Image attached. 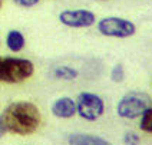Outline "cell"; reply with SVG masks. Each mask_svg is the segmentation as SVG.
<instances>
[{
  "instance_id": "7c38bea8",
  "label": "cell",
  "mask_w": 152,
  "mask_h": 145,
  "mask_svg": "<svg viewBox=\"0 0 152 145\" xmlns=\"http://www.w3.org/2000/svg\"><path fill=\"white\" fill-rule=\"evenodd\" d=\"M110 79L113 82H116V83L124 82V79H125V70H124V66L121 63H116L112 68V70H110Z\"/></svg>"
},
{
  "instance_id": "277c9868",
  "label": "cell",
  "mask_w": 152,
  "mask_h": 145,
  "mask_svg": "<svg viewBox=\"0 0 152 145\" xmlns=\"http://www.w3.org/2000/svg\"><path fill=\"white\" fill-rule=\"evenodd\" d=\"M98 30L101 34L108 36V37H118V39H126L134 36L136 32L135 25L128 20V19H122V17H103L98 22Z\"/></svg>"
},
{
  "instance_id": "5bb4252c",
  "label": "cell",
  "mask_w": 152,
  "mask_h": 145,
  "mask_svg": "<svg viewBox=\"0 0 152 145\" xmlns=\"http://www.w3.org/2000/svg\"><path fill=\"white\" fill-rule=\"evenodd\" d=\"M13 1L20 7H33L39 3V0H13Z\"/></svg>"
},
{
  "instance_id": "8fae6325",
  "label": "cell",
  "mask_w": 152,
  "mask_h": 145,
  "mask_svg": "<svg viewBox=\"0 0 152 145\" xmlns=\"http://www.w3.org/2000/svg\"><path fill=\"white\" fill-rule=\"evenodd\" d=\"M141 129L144 132L152 134V103L146 108L142 114V118H141Z\"/></svg>"
},
{
  "instance_id": "3957f363",
  "label": "cell",
  "mask_w": 152,
  "mask_h": 145,
  "mask_svg": "<svg viewBox=\"0 0 152 145\" xmlns=\"http://www.w3.org/2000/svg\"><path fill=\"white\" fill-rule=\"evenodd\" d=\"M151 103V96L148 94L141 91H132L122 96V99L118 102L116 111L121 118L135 119L144 114V111Z\"/></svg>"
},
{
  "instance_id": "ba28073f",
  "label": "cell",
  "mask_w": 152,
  "mask_h": 145,
  "mask_svg": "<svg viewBox=\"0 0 152 145\" xmlns=\"http://www.w3.org/2000/svg\"><path fill=\"white\" fill-rule=\"evenodd\" d=\"M69 145H112L106 139L89 134H72L68 138Z\"/></svg>"
},
{
  "instance_id": "6da1fadb",
  "label": "cell",
  "mask_w": 152,
  "mask_h": 145,
  "mask_svg": "<svg viewBox=\"0 0 152 145\" xmlns=\"http://www.w3.org/2000/svg\"><path fill=\"white\" fill-rule=\"evenodd\" d=\"M1 121L7 132L17 135H30L36 132L42 122L39 108L32 102H13L1 114Z\"/></svg>"
},
{
  "instance_id": "4fadbf2b",
  "label": "cell",
  "mask_w": 152,
  "mask_h": 145,
  "mask_svg": "<svg viewBox=\"0 0 152 145\" xmlns=\"http://www.w3.org/2000/svg\"><path fill=\"white\" fill-rule=\"evenodd\" d=\"M139 142H141V139L138 137V134L132 132V131H129L124 135V144L125 145H139Z\"/></svg>"
},
{
  "instance_id": "52a82bcc",
  "label": "cell",
  "mask_w": 152,
  "mask_h": 145,
  "mask_svg": "<svg viewBox=\"0 0 152 145\" xmlns=\"http://www.w3.org/2000/svg\"><path fill=\"white\" fill-rule=\"evenodd\" d=\"M52 112L56 118L60 119H69L76 114V102L72 98L68 96H62L59 99H56L52 105Z\"/></svg>"
},
{
  "instance_id": "7a4b0ae2",
  "label": "cell",
  "mask_w": 152,
  "mask_h": 145,
  "mask_svg": "<svg viewBox=\"0 0 152 145\" xmlns=\"http://www.w3.org/2000/svg\"><path fill=\"white\" fill-rule=\"evenodd\" d=\"M34 72L30 60L20 58H0V81L9 83L23 82Z\"/></svg>"
},
{
  "instance_id": "5b68a950",
  "label": "cell",
  "mask_w": 152,
  "mask_h": 145,
  "mask_svg": "<svg viewBox=\"0 0 152 145\" xmlns=\"http://www.w3.org/2000/svg\"><path fill=\"white\" fill-rule=\"evenodd\" d=\"M105 111V102L101 96L91 92H80L76 98V112L86 121L99 119Z\"/></svg>"
},
{
  "instance_id": "2e32d148",
  "label": "cell",
  "mask_w": 152,
  "mask_h": 145,
  "mask_svg": "<svg viewBox=\"0 0 152 145\" xmlns=\"http://www.w3.org/2000/svg\"><path fill=\"white\" fill-rule=\"evenodd\" d=\"M0 7H1V0H0Z\"/></svg>"
},
{
  "instance_id": "9a60e30c",
  "label": "cell",
  "mask_w": 152,
  "mask_h": 145,
  "mask_svg": "<svg viewBox=\"0 0 152 145\" xmlns=\"http://www.w3.org/2000/svg\"><path fill=\"white\" fill-rule=\"evenodd\" d=\"M6 132H7V131H6L4 125H3V121H1V118H0V138L3 137V135H4Z\"/></svg>"
},
{
  "instance_id": "30bf717a",
  "label": "cell",
  "mask_w": 152,
  "mask_h": 145,
  "mask_svg": "<svg viewBox=\"0 0 152 145\" xmlns=\"http://www.w3.org/2000/svg\"><path fill=\"white\" fill-rule=\"evenodd\" d=\"M53 76L62 81H72L77 76V70L70 66H58L53 69Z\"/></svg>"
},
{
  "instance_id": "8992f818",
  "label": "cell",
  "mask_w": 152,
  "mask_h": 145,
  "mask_svg": "<svg viewBox=\"0 0 152 145\" xmlns=\"http://www.w3.org/2000/svg\"><path fill=\"white\" fill-rule=\"evenodd\" d=\"M59 20L62 25L73 27V29H80V27H89L95 25L96 16L91 10L86 9H77V10H63L59 15Z\"/></svg>"
},
{
  "instance_id": "9c48e42d",
  "label": "cell",
  "mask_w": 152,
  "mask_h": 145,
  "mask_svg": "<svg viewBox=\"0 0 152 145\" xmlns=\"http://www.w3.org/2000/svg\"><path fill=\"white\" fill-rule=\"evenodd\" d=\"M6 45L12 52H20L26 45V39L23 33L20 30H9L7 36H6Z\"/></svg>"
}]
</instances>
